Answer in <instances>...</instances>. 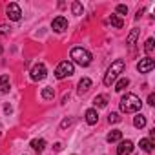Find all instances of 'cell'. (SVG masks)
Listing matches in <instances>:
<instances>
[{
    "mask_svg": "<svg viewBox=\"0 0 155 155\" xmlns=\"http://www.w3.org/2000/svg\"><path fill=\"white\" fill-rule=\"evenodd\" d=\"M73 73H75V66H73L71 60H62V62L55 68V77H57L58 81L66 79V77H71Z\"/></svg>",
    "mask_w": 155,
    "mask_h": 155,
    "instance_id": "277c9868",
    "label": "cell"
},
{
    "mask_svg": "<svg viewBox=\"0 0 155 155\" xmlns=\"http://www.w3.org/2000/svg\"><path fill=\"white\" fill-rule=\"evenodd\" d=\"M128 86H130V79L122 77V79H119V81L115 82V91H124Z\"/></svg>",
    "mask_w": 155,
    "mask_h": 155,
    "instance_id": "ac0fdd59",
    "label": "cell"
},
{
    "mask_svg": "<svg viewBox=\"0 0 155 155\" xmlns=\"http://www.w3.org/2000/svg\"><path fill=\"white\" fill-rule=\"evenodd\" d=\"M153 44H155V42H153V38H148V40H146V44H144V51H146L148 55L153 51Z\"/></svg>",
    "mask_w": 155,
    "mask_h": 155,
    "instance_id": "cb8c5ba5",
    "label": "cell"
},
{
    "mask_svg": "<svg viewBox=\"0 0 155 155\" xmlns=\"http://www.w3.org/2000/svg\"><path fill=\"white\" fill-rule=\"evenodd\" d=\"M31 148L40 153V151H44V148H46V140H44V139H33V140H31Z\"/></svg>",
    "mask_w": 155,
    "mask_h": 155,
    "instance_id": "2e32d148",
    "label": "cell"
},
{
    "mask_svg": "<svg viewBox=\"0 0 155 155\" xmlns=\"http://www.w3.org/2000/svg\"><path fill=\"white\" fill-rule=\"evenodd\" d=\"M117 13H120V15H128V6L119 4V6H117Z\"/></svg>",
    "mask_w": 155,
    "mask_h": 155,
    "instance_id": "4316f807",
    "label": "cell"
},
{
    "mask_svg": "<svg viewBox=\"0 0 155 155\" xmlns=\"http://www.w3.org/2000/svg\"><path fill=\"white\" fill-rule=\"evenodd\" d=\"M4 111H6V113H11V111H13V108H11L9 104H6V106H4Z\"/></svg>",
    "mask_w": 155,
    "mask_h": 155,
    "instance_id": "f1b7e54d",
    "label": "cell"
},
{
    "mask_svg": "<svg viewBox=\"0 0 155 155\" xmlns=\"http://www.w3.org/2000/svg\"><path fill=\"white\" fill-rule=\"evenodd\" d=\"M108 122H110V124L120 122V115H119V113H110V115H108Z\"/></svg>",
    "mask_w": 155,
    "mask_h": 155,
    "instance_id": "603a6c76",
    "label": "cell"
},
{
    "mask_svg": "<svg viewBox=\"0 0 155 155\" xmlns=\"http://www.w3.org/2000/svg\"><path fill=\"white\" fill-rule=\"evenodd\" d=\"M106 140H108V142H120V140H122V131H120V130H111V131L106 135Z\"/></svg>",
    "mask_w": 155,
    "mask_h": 155,
    "instance_id": "4fadbf2b",
    "label": "cell"
},
{
    "mask_svg": "<svg viewBox=\"0 0 155 155\" xmlns=\"http://www.w3.org/2000/svg\"><path fill=\"white\" fill-rule=\"evenodd\" d=\"M71 13H73V15H77V17H81V15L84 13V8H82V4L75 0V2L71 4Z\"/></svg>",
    "mask_w": 155,
    "mask_h": 155,
    "instance_id": "44dd1931",
    "label": "cell"
},
{
    "mask_svg": "<svg viewBox=\"0 0 155 155\" xmlns=\"http://www.w3.org/2000/svg\"><path fill=\"white\" fill-rule=\"evenodd\" d=\"M73 124V119H64L62 122H60V130H66V128H69Z\"/></svg>",
    "mask_w": 155,
    "mask_h": 155,
    "instance_id": "484cf974",
    "label": "cell"
},
{
    "mask_svg": "<svg viewBox=\"0 0 155 155\" xmlns=\"http://www.w3.org/2000/svg\"><path fill=\"white\" fill-rule=\"evenodd\" d=\"M91 84H93V82L88 79V77L81 79L79 86H77V91H79V95H84V93H88V91H90V88H91Z\"/></svg>",
    "mask_w": 155,
    "mask_h": 155,
    "instance_id": "30bf717a",
    "label": "cell"
},
{
    "mask_svg": "<svg viewBox=\"0 0 155 155\" xmlns=\"http://www.w3.org/2000/svg\"><path fill=\"white\" fill-rule=\"evenodd\" d=\"M110 24L113 26V28H117V29H120L122 26H124V20L119 17V15H111L110 17Z\"/></svg>",
    "mask_w": 155,
    "mask_h": 155,
    "instance_id": "d6986e66",
    "label": "cell"
},
{
    "mask_svg": "<svg viewBox=\"0 0 155 155\" xmlns=\"http://www.w3.org/2000/svg\"><path fill=\"white\" fill-rule=\"evenodd\" d=\"M55 150H57V151H60V150H62V144H60V142H57V144H55Z\"/></svg>",
    "mask_w": 155,
    "mask_h": 155,
    "instance_id": "4dcf8cb0",
    "label": "cell"
},
{
    "mask_svg": "<svg viewBox=\"0 0 155 155\" xmlns=\"http://www.w3.org/2000/svg\"><path fill=\"white\" fill-rule=\"evenodd\" d=\"M9 31H11V28H9V26H6V24H0V37H6V35H9Z\"/></svg>",
    "mask_w": 155,
    "mask_h": 155,
    "instance_id": "d4e9b609",
    "label": "cell"
},
{
    "mask_svg": "<svg viewBox=\"0 0 155 155\" xmlns=\"http://www.w3.org/2000/svg\"><path fill=\"white\" fill-rule=\"evenodd\" d=\"M93 104H95V108H106L108 106V95H97L93 99Z\"/></svg>",
    "mask_w": 155,
    "mask_h": 155,
    "instance_id": "5bb4252c",
    "label": "cell"
},
{
    "mask_svg": "<svg viewBox=\"0 0 155 155\" xmlns=\"http://www.w3.org/2000/svg\"><path fill=\"white\" fill-rule=\"evenodd\" d=\"M2 51H4V48H2V44H0V55H2Z\"/></svg>",
    "mask_w": 155,
    "mask_h": 155,
    "instance_id": "1f68e13d",
    "label": "cell"
},
{
    "mask_svg": "<svg viewBox=\"0 0 155 155\" xmlns=\"http://www.w3.org/2000/svg\"><path fill=\"white\" fill-rule=\"evenodd\" d=\"M6 15H8V18H9V20H13V22H18V20L22 18L20 6H18L17 2H11V4H8V8H6Z\"/></svg>",
    "mask_w": 155,
    "mask_h": 155,
    "instance_id": "8992f818",
    "label": "cell"
},
{
    "mask_svg": "<svg viewBox=\"0 0 155 155\" xmlns=\"http://www.w3.org/2000/svg\"><path fill=\"white\" fill-rule=\"evenodd\" d=\"M148 104H151V106L155 104V95H153V93H150V95H148Z\"/></svg>",
    "mask_w": 155,
    "mask_h": 155,
    "instance_id": "83f0119b",
    "label": "cell"
},
{
    "mask_svg": "<svg viewBox=\"0 0 155 155\" xmlns=\"http://www.w3.org/2000/svg\"><path fill=\"white\" fill-rule=\"evenodd\" d=\"M86 122H88L90 126H93V124L99 122V113H97L95 108H90V110L86 111Z\"/></svg>",
    "mask_w": 155,
    "mask_h": 155,
    "instance_id": "8fae6325",
    "label": "cell"
},
{
    "mask_svg": "<svg viewBox=\"0 0 155 155\" xmlns=\"http://www.w3.org/2000/svg\"><path fill=\"white\" fill-rule=\"evenodd\" d=\"M40 95H42L44 101H53V97H55V90L49 88V86H48V88H42V93H40Z\"/></svg>",
    "mask_w": 155,
    "mask_h": 155,
    "instance_id": "ffe728a7",
    "label": "cell"
},
{
    "mask_svg": "<svg viewBox=\"0 0 155 155\" xmlns=\"http://www.w3.org/2000/svg\"><path fill=\"white\" fill-rule=\"evenodd\" d=\"M139 35H140V29H137V28H133V29L130 31V35H128V38H126V44H128L130 48H133V46H135V42H137V38H139Z\"/></svg>",
    "mask_w": 155,
    "mask_h": 155,
    "instance_id": "7c38bea8",
    "label": "cell"
},
{
    "mask_svg": "<svg viewBox=\"0 0 155 155\" xmlns=\"http://www.w3.org/2000/svg\"><path fill=\"white\" fill-rule=\"evenodd\" d=\"M0 86H2L4 93L9 90V75H2V77H0Z\"/></svg>",
    "mask_w": 155,
    "mask_h": 155,
    "instance_id": "7402d4cb",
    "label": "cell"
},
{
    "mask_svg": "<svg viewBox=\"0 0 155 155\" xmlns=\"http://www.w3.org/2000/svg\"><path fill=\"white\" fill-rule=\"evenodd\" d=\"M119 106H120V111L122 113H139L142 102H140V99L135 93H126V95H122Z\"/></svg>",
    "mask_w": 155,
    "mask_h": 155,
    "instance_id": "6da1fadb",
    "label": "cell"
},
{
    "mask_svg": "<svg viewBox=\"0 0 155 155\" xmlns=\"http://www.w3.org/2000/svg\"><path fill=\"white\" fill-rule=\"evenodd\" d=\"M153 68H155V60H153V58H150V57L140 58V60H139V64H137L139 73H150Z\"/></svg>",
    "mask_w": 155,
    "mask_h": 155,
    "instance_id": "52a82bcc",
    "label": "cell"
},
{
    "mask_svg": "<svg viewBox=\"0 0 155 155\" xmlns=\"http://www.w3.org/2000/svg\"><path fill=\"white\" fill-rule=\"evenodd\" d=\"M73 155H75V153H73Z\"/></svg>",
    "mask_w": 155,
    "mask_h": 155,
    "instance_id": "d6a6232c",
    "label": "cell"
},
{
    "mask_svg": "<svg viewBox=\"0 0 155 155\" xmlns=\"http://www.w3.org/2000/svg\"><path fill=\"white\" fill-rule=\"evenodd\" d=\"M139 146H140V150L142 151H146V153H150V151H153V142L150 140V139H140V142H139Z\"/></svg>",
    "mask_w": 155,
    "mask_h": 155,
    "instance_id": "e0dca14e",
    "label": "cell"
},
{
    "mask_svg": "<svg viewBox=\"0 0 155 155\" xmlns=\"http://www.w3.org/2000/svg\"><path fill=\"white\" fill-rule=\"evenodd\" d=\"M124 68H126V62H124L122 58H119V60L111 62V66L108 68V71H106V75H104V84H106V86L115 84V82H117V79L120 77V73L124 71Z\"/></svg>",
    "mask_w": 155,
    "mask_h": 155,
    "instance_id": "7a4b0ae2",
    "label": "cell"
},
{
    "mask_svg": "<svg viewBox=\"0 0 155 155\" xmlns=\"http://www.w3.org/2000/svg\"><path fill=\"white\" fill-rule=\"evenodd\" d=\"M29 73H31V81L38 82V81H44L46 77H48V68H46V64L38 62V64H35V66L31 68Z\"/></svg>",
    "mask_w": 155,
    "mask_h": 155,
    "instance_id": "5b68a950",
    "label": "cell"
},
{
    "mask_svg": "<svg viewBox=\"0 0 155 155\" xmlns=\"http://www.w3.org/2000/svg\"><path fill=\"white\" fill-rule=\"evenodd\" d=\"M51 28L55 33H64L68 29V18L66 17H55L51 22Z\"/></svg>",
    "mask_w": 155,
    "mask_h": 155,
    "instance_id": "ba28073f",
    "label": "cell"
},
{
    "mask_svg": "<svg viewBox=\"0 0 155 155\" xmlns=\"http://www.w3.org/2000/svg\"><path fill=\"white\" fill-rule=\"evenodd\" d=\"M142 13H144V9H139V11H137V15H135V18H137V20H139V18H140V17H142Z\"/></svg>",
    "mask_w": 155,
    "mask_h": 155,
    "instance_id": "f546056e",
    "label": "cell"
},
{
    "mask_svg": "<svg viewBox=\"0 0 155 155\" xmlns=\"http://www.w3.org/2000/svg\"><path fill=\"white\" fill-rule=\"evenodd\" d=\"M133 151V142L131 140H120L117 146V155H131Z\"/></svg>",
    "mask_w": 155,
    "mask_h": 155,
    "instance_id": "9c48e42d",
    "label": "cell"
},
{
    "mask_svg": "<svg viewBox=\"0 0 155 155\" xmlns=\"http://www.w3.org/2000/svg\"><path fill=\"white\" fill-rule=\"evenodd\" d=\"M69 57H71V60L75 64H79L82 68H86V66L91 64V53L88 49H84V48H73L71 53H69Z\"/></svg>",
    "mask_w": 155,
    "mask_h": 155,
    "instance_id": "3957f363",
    "label": "cell"
},
{
    "mask_svg": "<svg viewBox=\"0 0 155 155\" xmlns=\"http://www.w3.org/2000/svg\"><path fill=\"white\" fill-rule=\"evenodd\" d=\"M133 126L135 128H144L146 126V117L142 115V113H135V117H133Z\"/></svg>",
    "mask_w": 155,
    "mask_h": 155,
    "instance_id": "9a60e30c",
    "label": "cell"
}]
</instances>
